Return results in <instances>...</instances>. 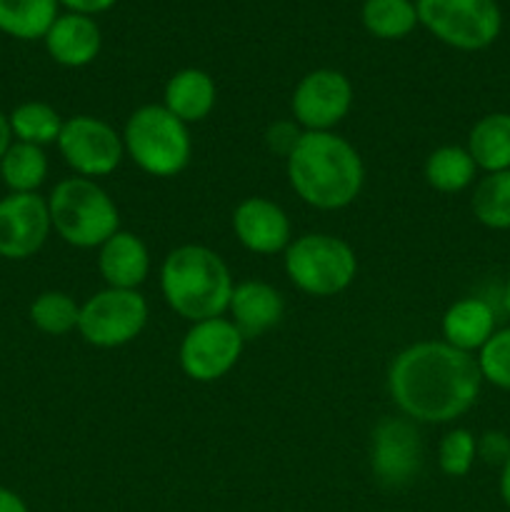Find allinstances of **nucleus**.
Masks as SVG:
<instances>
[{"mask_svg": "<svg viewBox=\"0 0 510 512\" xmlns=\"http://www.w3.org/2000/svg\"><path fill=\"white\" fill-rule=\"evenodd\" d=\"M483 388L475 355L445 340H423L400 350L388 370V390L405 418L415 423H453L468 413Z\"/></svg>", "mask_w": 510, "mask_h": 512, "instance_id": "1", "label": "nucleus"}, {"mask_svg": "<svg viewBox=\"0 0 510 512\" xmlns=\"http://www.w3.org/2000/svg\"><path fill=\"white\" fill-rule=\"evenodd\" d=\"M290 188L318 210H340L355 203L365 183V165L345 138L330 133H300L285 158Z\"/></svg>", "mask_w": 510, "mask_h": 512, "instance_id": "2", "label": "nucleus"}, {"mask_svg": "<svg viewBox=\"0 0 510 512\" xmlns=\"http://www.w3.org/2000/svg\"><path fill=\"white\" fill-rule=\"evenodd\" d=\"M233 288V275L225 260L205 245H180L170 250L160 268L165 303L190 323L220 318L228 310Z\"/></svg>", "mask_w": 510, "mask_h": 512, "instance_id": "3", "label": "nucleus"}, {"mask_svg": "<svg viewBox=\"0 0 510 512\" xmlns=\"http://www.w3.org/2000/svg\"><path fill=\"white\" fill-rule=\"evenodd\" d=\"M45 200L53 230L73 248H100L120 230L118 205L95 180L65 178Z\"/></svg>", "mask_w": 510, "mask_h": 512, "instance_id": "4", "label": "nucleus"}, {"mask_svg": "<svg viewBox=\"0 0 510 512\" xmlns=\"http://www.w3.org/2000/svg\"><path fill=\"white\" fill-rule=\"evenodd\" d=\"M125 153L143 173L153 178H175L193 155L188 125L175 118L165 105H140L123 128Z\"/></svg>", "mask_w": 510, "mask_h": 512, "instance_id": "5", "label": "nucleus"}, {"mask_svg": "<svg viewBox=\"0 0 510 512\" xmlns=\"http://www.w3.org/2000/svg\"><path fill=\"white\" fill-rule=\"evenodd\" d=\"M285 273L290 283L315 298L343 293L358 275V258L350 243L328 233H308L285 248Z\"/></svg>", "mask_w": 510, "mask_h": 512, "instance_id": "6", "label": "nucleus"}, {"mask_svg": "<svg viewBox=\"0 0 510 512\" xmlns=\"http://www.w3.org/2000/svg\"><path fill=\"white\" fill-rule=\"evenodd\" d=\"M418 20L440 40L458 50H483L498 40L503 13L495 0H418Z\"/></svg>", "mask_w": 510, "mask_h": 512, "instance_id": "7", "label": "nucleus"}, {"mask_svg": "<svg viewBox=\"0 0 510 512\" xmlns=\"http://www.w3.org/2000/svg\"><path fill=\"white\" fill-rule=\"evenodd\" d=\"M148 323V303L138 290L105 288L80 305L78 333L95 348H120Z\"/></svg>", "mask_w": 510, "mask_h": 512, "instance_id": "8", "label": "nucleus"}, {"mask_svg": "<svg viewBox=\"0 0 510 512\" xmlns=\"http://www.w3.org/2000/svg\"><path fill=\"white\" fill-rule=\"evenodd\" d=\"M245 338L233 320L208 318L190 325L180 343V368L195 383H215L235 368Z\"/></svg>", "mask_w": 510, "mask_h": 512, "instance_id": "9", "label": "nucleus"}, {"mask_svg": "<svg viewBox=\"0 0 510 512\" xmlns=\"http://www.w3.org/2000/svg\"><path fill=\"white\" fill-rule=\"evenodd\" d=\"M55 145L75 175L90 180L115 173L125 155L123 135L93 115H73L65 120Z\"/></svg>", "mask_w": 510, "mask_h": 512, "instance_id": "10", "label": "nucleus"}, {"mask_svg": "<svg viewBox=\"0 0 510 512\" xmlns=\"http://www.w3.org/2000/svg\"><path fill=\"white\" fill-rule=\"evenodd\" d=\"M353 105V85L340 70H310L295 85L290 110L295 123L313 133H330Z\"/></svg>", "mask_w": 510, "mask_h": 512, "instance_id": "11", "label": "nucleus"}, {"mask_svg": "<svg viewBox=\"0 0 510 512\" xmlns=\"http://www.w3.org/2000/svg\"><path fill=\"white\" fill-rule=\"evenodd\" d=\"M370 468L378 483L403 488L423 470V440L405 418H385L370 435Z\"/></svg>", "mask_w": 510, "mask_h": 512, "instance_id": "12", "label": "nucleus"}, {"mask_svg": "<svg viewBox=\"0 0 510 512\" xmlns=\"http://www.w3.org/2000/svg\"><path fill=\"white\" fill-rule=\"evenodd\" d=\"M50 230L48 200L38 193H8L0 198V258H33L45 245Z\"/></svg>", "mask_w": 510, "mask_h": 512, "instance_id": "13", "label": "nucleus"}, {"mask_svg": "<svg viewBox=\"0 0 510 512\" xmlns=\"http://www.w3.org/2000/svg\"><path fill=\"white\" fill-rule=\"evenodd\" d=\"M233 230L240 245L258 255L283 253L293 238L290 218L268 198L240 200L233 210Z\"/></svg>", "mask_w": 510, "mask_h": 512, "instance_id": "14", "label": "nucleus"}, {"mask_svg": "<svg viewBox=\"0 0 510 512\" xmlns=\"http://www.w3.org/2000/svg\"><path fill=\"white\" fill-rule=\"evenodd\" d=\"M235 328L243 338H260L283 320L285 300L278 288L263 280H243L233 288L228 305Z\"/></svg>", "mask_w": 510, "mask_h": 512, "instance_id": "15", "label": "nucleus"}, {"mask_svg": "<svg viewBox=\"0 0 510 512\" xmlns=\"http://www.w3.org/2000/svg\"><path fill=\"white\" fill-rule=\"evenodd\" d=\"M98 270L108 288L138 290L150 273L148 245L135 233L118 230L100 245Z\"/></svg>", "mask_w": 510, "mask_h": 512, "instance_id": "16", "label": "nucleus"}, {"mask_svg": "<svg viewBox=\"0 0 510 512\" xmlns=\"http://www.w3.org/2000/svg\"><path fill=\"white\" fill-rule=\"evenodd\" d=\"M100 28L90 15L65 13L55 18L50 30L45 33V48L50 58L65 68H83L90 65L100 53Z\"/></svg>", "mask_w": 510, "mask_h": 512, "instance_id": "17", "label": "nucleus"}, {"mask_svg": "<svg viewBox=\"0 0 510 512\" xmlns=\"http://www.w3.org/2000/svg\"><path fill=\"white\" fill-rule=\"evenodd\" d=\"M443 340L463 353H478L495 333V310L483 298L455 300L443 315Z\"/></svg>", "mask_w": 510, "mask_h": 512, "instance_id": "18", "label": "nucleus"}, {"mask_svg": "<svg viewBox=\"0 0 510 512\" xmlns=\"http://www.w3.org/2000/svg\"><path fill=\"white\" fill-rule=\"evenodd\" d=\"M218 100V88L215 80L200 68H183L165 83L163 105L178 120L188 123H200L208 118Z\"/></svg>", "mask_w": 510, "mask_h": 512, "instance_id": "19", "label": "nucleus"}, {"mask_svg": "<svg viewBox=\"0 0 510 512\" xmlns=\"http://www.w3.org/2000/svg\"><path fill=\"white\" fill-rule=\"evenodd\" d=\"M468 153L478 170L500 173L510 170V113H488L470 128Z\"/></svg>", "mask_w": 510, "mask_h": 512, "instance_id": "20", "label": "nucleus"}, {"mask_svg": "<svg viewBox=\"0 0 510 512\" xmlns=\"http://www.w3.org/2000/svg\"><path fill=\"white\" fill-rule=\"evenodd\" d=\"M478 165L463 145H440L425 160V180L438 193H463L475 183Z\"/></svg>", "mask_w": 510, "mask_h": 512, "instance_id": "21", "label": "nucleus"}, {"mask_svg": "<svg viewBox=\"0 0 510 512\" xmlns=\"http://www.w3.org/2000/svg\"><path fill=\"white\" fill-rule=\"evenodd\" d=\"M58 18V0H0V30L10 38H45Z\"/></svg>", "mask_w": 510, "mask_h": 512, "instance_id": "22", "label": "nucleus"}, {"mask_svg": "<svg viewBox=\"0 0 510 512\" xmlns=\"http://www.w3.org/2000/svg\"><path fill=\"white\" fill-rule=\"evenodd\" d=\"M0 178L10 193H38L48 178V155L38 145L15 140L0 160Z\"/></svg>", "mask_w": 510, "mask_h": 512, "instance_id": "23", "label": "nucleus"}, {"mask_svg": "<svg viewBox=\"0 0 510 512\" xmlns=\"http://www.w3.org/2000/svg\"><path fill=\"white\" fill-rule=\"evenodd\" d=\"M475 220L490 230H510V170L485 173L470 198Z\"/></svg>", "mask_w": 510, "mask_h": 512, "instance_id": "24", "label": "nucleus"}, {"mask_svg": "<svg viewBox=\"0 0 510 512\" xmlns=\"http://www.w3.org/2000/svg\"><path fill=\"white\" fill-rule=\"evenodd\" d=\"M10 118V128H13V138L18 143H30L45 148L50 143H58L60 130H63L65 120L60 118L58 110L48 103H40V100H28V103H20Z\"/></svg>", "mask_w": 510, "mask_h": 512, "instance_id": "25", "label": "nucleus"}, {"mask_svg": "<svg viewBox=\"0 0 510 512\" xmlns=\"http://www.w3.org/2000/svg\"><path fill=\"white\" fill-rule=\"evenodd\" d=\"M418 8L413 0H365L363 25L380 40H400L418 25Z\"/></svg>", "mask_w": 510, "mask_h": 512, "instance_id": "26", "label": "nucleus"}, {"mask_svg": "<svg viewBox=\"0 0 510 512\" xmlns=\"http://www.w3.org/2000/svg\"><path fill=\"white\" fill-rule=\"evenodd\" d=\"M80 305L63 290H45L30 303V323L45 335H68L78 330Z\"/></svg>", "mask_w": 510, "mask_h": 512, "instance_id": "27", "label": "nucleus"}, {"mask_svg": "<svg viewBox=\"0 0 510 512\" xmlns=\"http://www.w3.org/2000/svg\"><path fill=\"white\" fill-rule=\"evenodd\" d=\"M478 460V438L470 430L455 428L438 445V465L448 478H465Z\"/></svg>", "mask_w": 510, "mask_h": 512, "instance_id": "28", "label": "nucleus"}, {"mask_svg": "<svg viewBox=\"0 0 510 512\" xmlns=\"http://www.w3.org/2000/svg\"><path fill=\"white\" fill-rule=\"evenodd\" d=\"M478 368L483 383L510 390V328L495 330L493 338L478 350Z\"/></svg>", "mask_w": 510, "mask_h": 512, "instance_id": "29", "label": "nucleus"}, {"mask_svg": "<svg viewBox=\"0 0 510 512\" xmlns=\"http://www.w3.org/2000/svg\"><path fill=\"white\" fill-rule=\"evenodd\" d=\"M478 458L503 468L505 460L510 458V435H505L503 430H485L478 438Z\"/></svg>", "mask_w": 510, "mask_h": 512, "instance_id": "30", "label": "nucleus"}, {"mask_svg": "<svg viewBox=\"0 0 510 512\" xmlns=\"http://www.w3.org/2000/svg\"><path fill=\"white\" fill-rule=\"evenodd\" d=\"M58 3H63L70 13L95 15V13H105V10H110L118 0H58Z\"/></svg>", "mask_w": 510, "mask_h": 512, "instance_id": "31", "label": "nucleus"}, {"mask_svg": "<svg viewBox=\"0 0 510 512\" xmlns=\"http://www.w3.org/2000/svg\"><path fill=\"white\" fill-rule=\"evenodd\" d=\"M0 512H30V508L15 490L0 485Z\"/></svg>", "mask_w": 510, "mask_h": 512, "instance_id": "32", "label": "nucleus"}, {"mask_svg": "<svg viewBox=\"0 0 510 512\" xmlns=\"http://www.w3.org/2000/svg\"><path fill=\"white\" fill-rule=\"evenodd\" d=\"M13 143L15 138H13V128H10V118L0 110V160H3V155L8 153V148Z\"/></svg>", "mask_w": 510, "mask_h": 512, "instance_id": "33", "label": "nucleus"}, {"mask_svg": "<svg viewBox=\"0 0 510 512\" xmlns=\"http://www.w3.org/2000/svg\"><path fill=\"white\" fill-rule=\"evenodd\" d=\"M498 490H500V498H503V503L510 508V458L505 460V465H503V468H500Z\"/></svg>", "mask_w": 510, "mask_h": 512, "instance_id": "34", "label": "nucleus"}, {"mask_svg": "<svg viewBox=\"0 0 510 512\" xmlns=\"http://www.w3.org/2000/svg\"><path fill=\"white\" fill-rule=\"evenodd\" d=\"M503 303H505V310H508V313H510V278H508V283H505V293H503Z\"/></svg>", "mask_w": 510, "mask_h": 512, "instance_id": "35", "label": "nucleus"}]
</instances>
